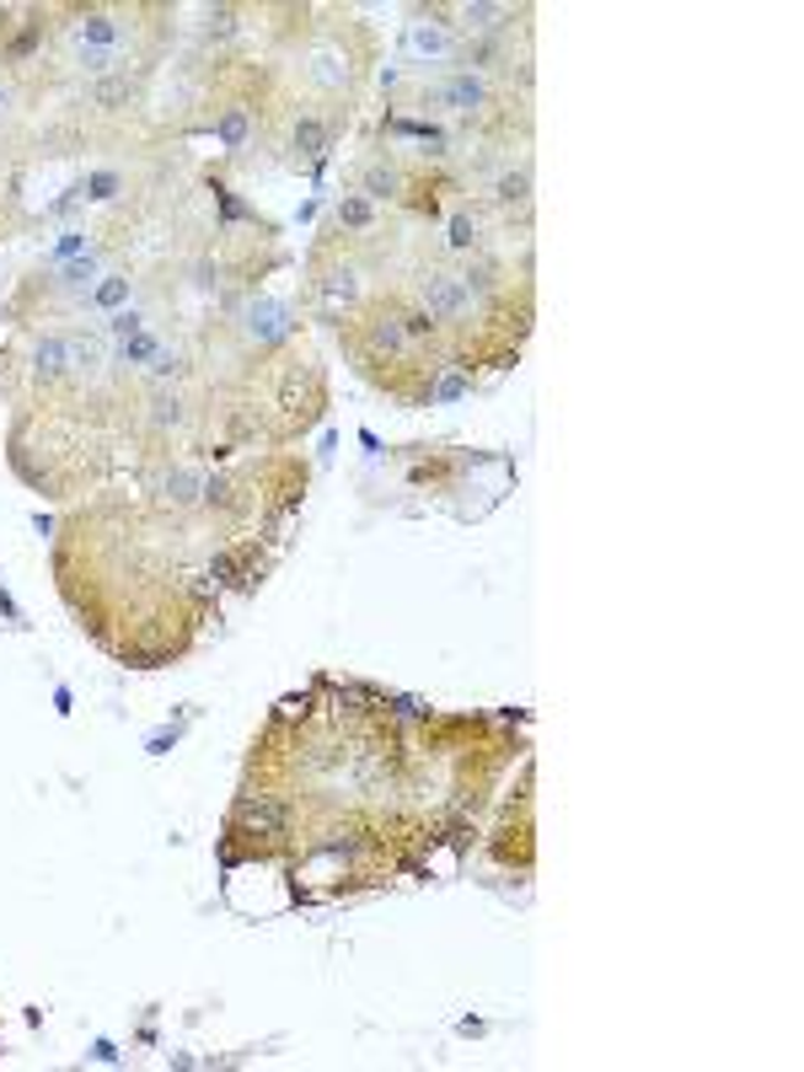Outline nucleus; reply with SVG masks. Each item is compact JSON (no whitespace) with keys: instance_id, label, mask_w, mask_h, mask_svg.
<instances>
[{"instance_id":"f257e3e1","label":"nucleus","mask_w":804,"mask_h":1072,"mask_svg":"<svg viewBox=\"0 0 804 1072\" xmlns=\"http://www.w3.org/2000/svg\"><path fill=\"white\" fill-rule=\"evenodd\" d=\"M419 103L434 108V113H461V119H483L499 108V86L489 75H472V70H451L430 86H419Z\"/></svg>"},{"instance_id":"f03ea898","label":"nucleus","mask_w":804,"mask_h":1072,"mask_svg":"<svg viewBox=\"0 0 804 1072\" xmlns=\"http://www.w3.org/2000/svg\"><path fill=\"white\" fill-rule=\"evenodd\" d=\"M451 11H419L408 27H403V60L408 64H456V49H461V33L456 22H445Z\"/></svg>"},{"instance_id":"7ed1b4c3","label":"nucleus","mask_w":804,"mask_h":1072,"mask_svg":"<svg viewBox=\"0 0 804 1072\" xmlns=\"http://www.w3.org/2000/svg\"><path fill=\"white\" fill-rule=\"evenodd\" d=\"M472 290H467V279L456 274V268H424L419 274V312H430L440 327H461V322H472Z\"/></svg>"},{"instance_id":"20e7f679","label":"nucleus","mask_w":804,"mask_h":1072,"mask_svg":"<svg viewBox=\"0 0 804 1072\" xmlns=\"http://www.w3.org/2000/svg\"><path fill=\"white\" fill-rule=\"evenodd\" d=\"M290 831V805L279 794H242L231 810V836H285Z\"/></svg>"},{"instance_id":"39448f33","label":"nucleus","mask_w":804,"mask_h":1072,"mask_svg":"<svg viewBox=\"0 0 804 1072\" xmlns=\"http://www.w3.org/2000/svg\"><path fill=\"white\" fill-rule=\"evenodd\" d=\"M242 333H248L252 344H285L290 333H296V312L285 306V301H248L242 306Z\"/></svg>"},{"instance_id":"423d86ee","label":"nucleus","mask_w":804,"mask_h":1072,"mask_svg":"<svg viewBox=\"0 0 804 1072\" xmlns=\"http://www.w3.org/2000/svg\"><path fill=\"white\" fill-rule=\"evenodd\" d=\"M489 198H494L504 215H531V161H504L499 178L489 183Z\"/></svg>"},{"instance_id":"0eeeda50","label":"nucleus","mask_w":804,"mask_h":1072,"mask_svg":"<svg viewBox=\"0 0 804 1072\" xmlns=\"http://www.w3.org/2000/svg\"><path fill=\"white\" fill-rule=\"evenodd\" d=\"M311 296H316V301H327V306H338V301H344V306H355V301H360V279H355V268L344 263V268L316 274V279H311Z\"/></svg>"},{"instance_id":"6e6552de","label":"nucleus","mask_w":804,"mask_h":1072,"mask_svg":"<svg viewBox=\"0 0 804 1072\" xmlns=\"http://www.w3.org/2000/svg\"><path fill=\"white\" fill-rule=\"evenodd\" d=\"M290 145H296V156L322 161V156H327V145H333V124H327V119H316V113H301L296 129H290Z\"/></svg>"},{"instance_id":"1a4fd4ad","label":"nucleus","mask_w":804,"mask_h":1072,"mask_svg":"<svg viewBox=\"0 0 804 1072\" xmlns=\"http://www.w3.org/2000/svg\"><path fill=\"white\" fill-rule=\"evenodd\" d=\"M33 376L44 381V386H60L70 371H64V333H44L38 344H33Z\"/></svg>"},{"instance_id":"9d476101","label":"nucleus","mask_w":804,"mask_h":1072,"mask_svg":"<svg viewBox=\"0 0 804 1072\" xmlns=\"http://www.w3.org/2000/svg\"><path fill=\"white\" fill-rule=\"evenodd\" d=\"M445 248H451V253H478V248H483V220H478L472 204H461V209L445 220Z\"/></svg>"},{"instance_id":"9b49d317","label":"nucleus","mask_w":804,"mask_h":1072,"mask_svg":"<svg viewBox=\"0 0 804 1072\" xmlns=\"http://www.w3.org/2000/svg\"><path fill=\"white\" fill-rule=\"evenodd\" d=\"M140 92V70H113V75H103V81H92V103L97 108H129V97Z\"/></svg>"},{"instance_id":"f8f14e48","label":"nucleus","mask_w":804,"mask_h":1072,"mask_svg":"<svg viewBox=\"0 0 804 1072\" xmlns=\"http://www.w3.org/2000/svg\"><path fill=\"white\" fill-rule=\"evenodd\" d=\"M360 189H365V198H397V193H403V172H397L392 161H371V167L360 172Z\"/></svg>"},{"instance_id":"ddd939ff","label":"nucleus","mask_w":804,"mask_h":1072,"mask_svg":"<svg viewBox=\"0 0 804 1072\" xmlns=\"http://www.w3.org/2000/svg\"><path fill=\"white\" fill-rule=\"evenodd\" d=\"M338 226L344 231H371L375 226V204L365 193H344V204H338Z\"/></svg>"},{"instance_id":"4468645a","label":"nucleus","mask_w":804,"mask_h":1072,"mask_svg":"<svg viewBox=\"0 0 804 1072\" xmlns=\"http://www.w3.org/2000/svg\"><path fill=\"white\" fill-rule=\"evenodd\" d=\"M237 16H242L237 5H215V11L204 16V38H209V44H226V38H237V27H242Z\"/></svg>"},{"instance_id":"2eb2a0df","label":"nucleus","mask_w":804,"mask_h":1072,"mask_svg":"<svg viewBox=\"0 0 804 1072\" xmlns=\"http://www.w3.org/2000/svg\"><path fill=\"white\" fill-rule=\"evenodd\" d=\"M215 134H220V145L242 150V140H248V108H226L220 124H215Z\"/></svg>"},{"instance_id":"dca6fc26","label":"nucleus","mask_w":804,"mask_h":1072,"mask_svg":"<svg viewBox=\"0 0 804 1072\" xmlns=\"http://www.w3.org/2000/svg\"><path fill=\"white\" fill-rule=\"evenodd\" d=\"M5 108H11V86L0 81V119H5Z\"/></svg>"}]
</instances>
